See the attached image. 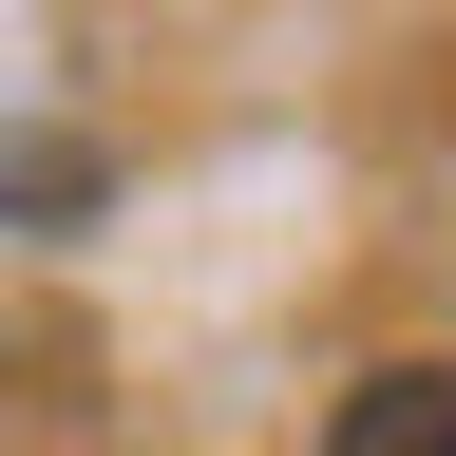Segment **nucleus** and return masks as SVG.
Returning a JSON list of instances; mask_svg holds the SVG:
<instances>
[{
    "label": "nucleus",
    "mask_w": 456,
    "mask_h": 456,
    "mask_svg": "<svg viewBox=\"0 0 456 456\" xmlns=\"http://www.w3.org/2000/svg\"><path fill=\"white\" fill-rule=\"evenodd\" d=\"M114 171L77 152V134H0V209H95Z\"/></svg>",
    "instance_id": "2"
},
{
    "label": "nucleus",
    "mask_w": 456,
    "mask_h": 456,
    "mask_svg": "<svg viewBox=\"0 0 456 456\" xmlns=\"http://www.w3.org/2000/svg\"><path fill=\"white\" fill-rule=\"evenodd\" d=\"M323 456H456V362H380V380H342Z\"/></svg>",
    "instance_id": "1"
}]
</instances>
